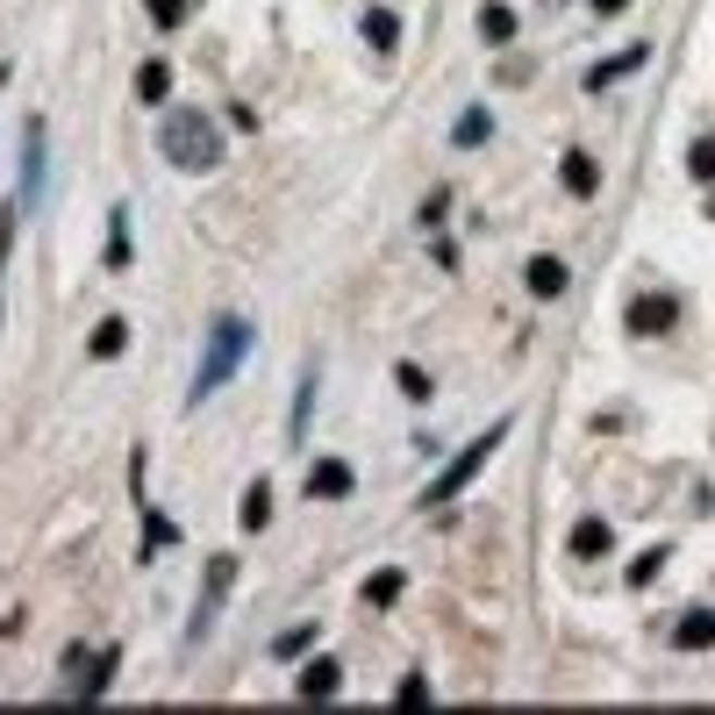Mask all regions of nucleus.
I'll return each mask as SVG.
<instances>
[{"mask_svg": "<svg viewBox=\"0 0 715 715\" xmlns=\"http://www.w3.org/2000/svg\"><path fill=\"white\" fill-rule=\"evenodd\" d=\"M158 151H165L179 172H215L222 165V129L201 115V108H172L165 129H158Z\"/></svg>", "mask_w": 715, "mask_h": 715, "instance_id": "1", "label": "nucleus"}, {"mask_svg": "<svg viewBox=\"0 0 715 715\" xmlns=\"http://www.w3.org/2000/svg\"><path fill=\"white\" fill-rule=\"evenodd\" d=\"M258 329L243 323V315H215V329H208V351H201V373H193V393H187V409H201L208 393L222 387V379L243 365V351H251Z\"/></svg>", "mask_w": 715, "mask_h": 715, "instance_id": "2", "label": "nucleus"}, {"mask_svg": "<svg viewBox=\"0 0 715 715\" xmlns=\"http://www.w3.org/2000/svg\"><path fill=\"white\" fill-rule=\"evenodd\" d=\"M509 429H515V415H501V423L487 429V437H473V443H465L459 459H451V465H443L437 479H429L423 509H443V501H459L465 487H473V479H479V465H487V459H494V451H501V443H509Z\"/></svg>", "mask_w": 715, "mask_h": 715, "instance_id": "3", "label": "nucleus"}, {"mask_svg": "<svg viewBox=\"0 0 715 715\" xmlns=\"http://www.w3.org/2000/svg\"><path fill=\"white\" fill-rule=\"evenodd\" d=\"M229 579H237V559H208V594L193 601V623H187V637L201 644L208 630H215V609H222V594H229Z\"/></svg>", "mask_w": 715, "mask_h": 715, "instance_id": "4", "label": "nucleus"}, {"mask_svg": "<svg viewBox=\"0 0 715 715\" xmlns=\"http://www.w3.org/2000/svg\"><path fill=\"white\" fill-rule=\"evenodd\" d=\"M623 323H630V337H665V329L680 323V301L673 293H637Z\"/></svg>", "mask_w": 715, "mask_h": 715, "instance_id": "5", "label": "nucleus"}, {"mask_svg": "<svg viewBox=\"0 0 715 715\" xmlns=\"http://www.w3.org/2000/svg\"><path fill=\"white\" fill-rule=\"evenodd\" d=\"M351 487H358V473L343 459H315V465H308V501H343Z\"/></svg>", "mask_w": 715, "mask_h": 715, "instance_id": "6", "label": "nucleus"}, {"mask_svg": "<svg viewBox=\"0 0 715 715\" xmlns=\"http://www.w3.org/2000/svg\"><path fill=\"white\" fill-rule=\"evenodd\" d=\"M565 544H573V559H609V551H615V529L601 523V515H579Z\"/></svg>", "mask_w": 715, "mask_h": 715, "instance_id": "7", "label": "nucleus"}, {"mask_svg": "<svg viewBox=\"0 0 715 715\" xmlns=\"http://www.w3.org/2000/svg\"><path fill=\"white\" fill-rule=\"evenodd\" d=\"M337 687H343L337 658H315V665H301V680H293V694H301V701H329Z\"/></svg>", "mask_w": 715, "mask_h": 715, "instance_id": "8", "label": "nucleus"}, {"mask_svg": "<svg viewBox=\"0 0 715 715\" xmlns=\"http://www.w3.org/2000/svg\"><path fill=\"white\" fill-rule=\"evenodd\" d=\"M673 644H680V651H708L715 644V609H687L680 623H673Z\"/></svg>", "mask_w": 715, "mask_h": 715, "instance_id": "9", "label": "nucleus"}, {"mask_svg": "<svg viewBox=\"0 0 715 715\" xmlns=\"http://www.w3.org/2000/svg\"><path fill=\"white\" fill-rule=\"evenodd\" d=\"M559 179H565V193H573V201H587V193L601 187V165H594V158H587V151H565Z\"/></svg>", "mask_w": 715, "mask_h": 715, "instance_id": "10", "label": "nucleus"}, {"mask_svg": "<svg viewBox=\"0 0 715 715\" xmlns=\"http://www.w3.org/2000/svg\"><path fill=\"white\" fill-rule=\"evenodd\" d=\"M529 293H537V301H559V293H565V265H559V258H529Z\"/></svg>", "mask_w": 715, "mask_h": 715, "instance_id": "11", "label": "nucleus"}, {"mask_svg": "<svg viewBox=\"0 0 715 715\" xmlns=\"http://www.w3.org/2000/svg\"><path fill=\"white\" fill-rule=\"evenodd\" d=\"M108 273H129V208H108Z\"/></svg>", "mask_w": 715, "mask_h": 715, "instance_id": "12", "label": "nucleus"}, {"mask_svg": "<svg viewBox=\"0 0 715 715\" xmlns=\"http://www.w3.org/2000/svg\"><path fill=\"white\" fill-rule=\"evenodd\" d=\"M237 523H243V529H265V523H273V487H265V479H251V487H243Z\"/></svg>", "mask_w": 715, "mask_h": 715, "instance_id": "13", "label": "nucleus"}, {"mask_svg": "<svg viewBox=\"0 0 715 715\" xmlns=\"http://www.w3.org/2000/svg\"><path fill=\"white\" fill-rule=\"evenodd\" d=\"M637 65H644V43H630L623 58H609V65H594V72H587V93H601V86H615L623 72H637Z\"/></svg>", "mask_w": 715, "mask_h": 715, "instance_id": "14", "label": "nucleus"}, {"mask_svg": "<svg viewBox=\"0 0 715 715\" xmlns=\"http://www.w3.org/2000/svg\"><path fill=\"white\" fill-rule=\"evenodd\" d=\"M165 93H172V65H165V58H151V65L137 72V101H143V108H158Z\"/></svg>", "mask_w": 715, "mask_h": 715, "instance_id": "15", "label": "nucleus"}, {"mask_svg": "<svg viewBox=\"0 0 715 715\" xmlns=\"http://www.w3.org/2000/svg\"><path fill=\"white\" fill-rule=\"evenodd\" d=\"M358 29H365V43H373V51H393L401 22H393V8H365V22H358Z\"/></svg>", "mask_w": 715, "mask_h": 715, "instance_id": "16", "label": "nucleus"}, {"mask_svg": "<svg viewBox=\"0 0 715 715\" xmlns=\"http://www.w3.org/2000/svg\"><path fill=\"white\" fill-rule=\"evenodd\" d=\"M479 36H487V43H509V36H515V8L487 0V8H479Z\"/></svg>", "mask_w": 715, "mask_h": 715, "instance_id": "17", "label": "nucleus"}, {"mask_svg": "<svg viewBox=\"0 0 715 715\" xmlns=\"http://www.w3.org/2000/svg\"><path fill=\"white\" fill-rule=\"evenodd\" d=\"M401 587H409V579H401V573L387 565V573H373V579H365V601H373V609H393V601H401Z\"/></svg>", "mask_w": 715, "mask_h": 715, "instance_id": "18", "label": "nucleus"}, {"mask_svg": "<svg viewBox=\"0 0 715 715\" xmlns=\"http://www.w3.org/2000/svg\"><path fill=\"white\" fill-rule=\"evenodd\" d=\"M122 343H129V323H122V315H108V323L93 329V358H122Z\"/></svg>", "mask_w": 715, "mask_h": 715, "instance_id": "19", "label": "nucleus"}, {"mask_svg": "<svg viewBox=\"0 0 715 715\" xmlns=\"http://www.w3.org/2000/svg\"><path fill=\"white\" fill-rule=\"evenodd\" d=\"M393 387L409 393V401H429V393H437V387H429V373H423V365H409V358L393 365Z\"/></svg>", "mask_w": 715, "mask_h": 715, "instance_id": "20", "label": "nucleus"}, {"mask_svg": "<svg viewBox=\"0 0 715 715\" xmlns=\"http://www.w3.org/2000/svg\"><path fill=\"white\" fill-rule=\"evenodd\" d=\"M487 129H494V122H487V108H465V115H459V129H451V143H465V151H473V143L487 137Z\"/></svg>", "mask_w": 715, "mask_h": 715, "instance_id": "21", "label": "nucleus"}, {"mask_svg": "<svg viewBox=\"0 0 715 715\" xmlns=\"http://www.w3.org/2000/svg\"><path fill=\"white\" fill-rule=\"evenodd\" d=\"M172 537H179V529H172V523H165L158 509H143V559H151V551H165Z\"/></svg>", "mask_w": 715, "mask_h": 715, "instance_id": "22", "label": "nucleus"}, {"mask_svg": "<svg viewBox=\"0 0 715 715\" xmlns=\"http://www.w3.org/2000/svg\"><path fill=\"white\" fill-rule=\"evenodd\" d=\"M143 8H151L158 29H179V22H187V0H143Z\"/></svg>", "mask_w": 715, "mask_h": 715, "instance_id": "23", "label": "nucleus"}, {"mask_svg": "<svg viewBox=\"0 0 715 715\" xmlns=\"http://www.w3.org/2000/svg\"><path fill=\"white\" fill-rule=\"evenodd\" d=\"M687 172H694V179H715V137H701L694 151H687Z\"/></svg>", "mask_w": 715, "mask_h": 715, "instance_id": "24", "label": "nucleus"}, {"mask_svg": "<svg viewBox=\"0 0 715 715\" xmlns=\"http://www.w3.org/2000/svg\"><path fill=\"white\" fill-rule=\"evenodd\" d=\"M393 701H401V708H423V701H429V680H423V673H409V680L393 687Z\"/></svg>", "mask_w": 715, "mask_h": 715, "instance_id": "25", "label": "nucleus"}, {"mask_svg": "<svg viewBox=\"0 0 715 715\" xmlns=\"http://www.w3.org/2000/svg\"><path fill=\"white\" fill-rule=\"evenodd\" d=\"M308 644H315V623H301V630H287V637H279V644H273V651H279V658H301V651H308Z\"/></svg>", "mask_w": 715, "mask_h": 715, "instance_id": "26", "label": "nucleus"}, {"mask_svg": "<svg viewBox=\"0 0 715 715\" xmlns=\"http://www.w3.org/2000/svg\"><path fill=\"white\" fill-rule=\"evenodd\" d=\"M658 565H665V544H651V551H644V559H637V565H630V587H651V573H658Z\"/></svg>", "mask_w": 715, "mask_h": 715, "instance_id": "27", "label": "nucleus"}, {"mask_svg": "<svg viewBox=\"0 0 715 715\" xmlns=\"http://www.w3.org/2000/svg\"><path fill=\"white\" fill-rule=\"evenodd\" d=\"M308 401H315V373H308L301 393H293V437H301V423H308Z\"/></svg>", "mask_w": 715, "mask_h": 715, "instance_id": "28", "label": "nucleus"}, {"mask_svg": "<svg viewBox=\"0 0 715 715\" xmlns=\"http://www.w3.org/2000/svg\"><path fill=\"white\" fill-rule=\"evenodd\" d=\"M8 243H15V208H0V273H8Z\"/></svg>", "mask_w": 715, "mask_h": 715, "instance_id": "29", "label": "nucleus"}, {"mask_svg": "<svg viewBox=\"0 0 715 715\" xmlns=\"http://www.w3.org/2000/svg\"><path fill=\"white\" fill-rule=\"evenodd\" d=\"M623 8H630V0H594V15H623Z\"/></svg>", "mask_w": 715, "mask_h": 715, "instance_id": "30", "label": "nucleus"}]
</instances>
